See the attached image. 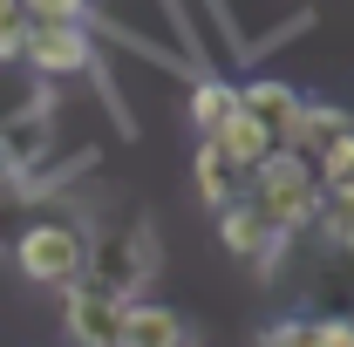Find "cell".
I'll use <instances>...</instances> for the list:
<instances>
[{
    "label": "cell",
    "instance_id": "6da1fadb",
    "mask_svg": "<svg viewBox=\"0 0 354 347\" xmlns=\"http://www.w3.org/2000/svg\"><path fill=\"white\" fill-rule=\"evenodd\" d=\"M252 212L279 232V238H293V232H313V218H320V177H313L307 157H293V150H272L259 171L245 177V191H239Z\"/></svg>",
    "mask_w": 354,
    "mask_h": 347
},
{
    "label": "cell",
    "instance_id": "7a4b0ae2",
    "mask_svg": "<svg viewBox=\"0 0 354 347\" xmlns=\"http://www.w3.org/2000/svg\"><path fill=\"white\" fill-rule=\"evenodd\" d=\"M14 265H21L35 286L68 293V286H82V272H88V232H82V225H68V218H41V225L21 232Z\"/></svg>",
    "mask_w": 354,
    "mask_h": 347
},
{
    "label": "cell",
    "instance_id": "3957f363",
    "mask_svg": "<svg viewBox=\"0 0 354 347\" xmlns=\"http://www.w3.org/2000/svg\"><path fill=\"white\" fill-rule=\"evenodd\" d=\"M123 320H130V300H116L88 279L62 293V327L75 347H123Z\"/></svg>",
    "mask_w": 354,
    "mask_h": 347
},
{
    "label": "cell",
    "instance_id": "277c9868",
    "mask_svg": "<svg viewBox=\"0 0 354 347\" xmlns=\"http://www.w3.org/2000/svg\"><path fill=\"white\" fill-rule=\"evenodd\" d=\"M21 68H28L35 82L88 75V28H28V41H21Z\"/></svg>",
    "mask_w": 354,
    "mask_h": 347
},
{
    "label": "cell",
    "instance_id": "5b68a950",
    "mask_svg": "<svg viewBox=\"0 0 354 347\" xmlns=\"http://www.w3.org/2000/svg\"><path fill=\"white\" fill-rule=\"evenodd\" d=\"M239 109H245V116L272 136V150H286V143H293V130H300L307 95H300V88H286V82H245V88H239Z\"/></svg>",
    "mask_w": 354,
    "mask_h": 347
},
{
    "label": "cell",
    "instance_id": "8992f818",
    "mask_svg": "<svg viewBox=\"0 0 354 347\" xmlns=\"http://www.w3.org/2000/svg\"><path fill=\"white\" fill-rule=\"evenodd\" d=\"M218 238H225V252H239V259H272V252L286 245V238H279V232H272L245 198H232V205L218 212Z\"/></svg>",
    "mask_w": 354,
    "mask_h": 347
},
{
    "label": "cell",
    "instance_id": "52a82bcc",
    "mask_svg": "<svg viewBox=\"0 0 354 347\" xmlns=\"http://www.w3.org/2000/svg\"><path fill=\"white\" fill-rule=\"evenodd\" d=\"M205 143H212V150H218V157H225V164H232L239 177H252L266 157H272V136H266L259 123L245 116V109H232V123H225L218 136H205Z\"/></svg>",
    "mask_w": 354,
    "mask_h": 347
},
{
    "label": "cell",
    "instance_id": "ba28073f",
    "mask_svg": "<svg viewBox=\"0 0 354 347\" xmlns=\"http://www.w3.org/2000/svg\"><path fill=\"white\" fill-rule=\"evenodd\" d=\"M123 347H191V327L177 320L171 306H143V300H130V320H123Z\"/></svg>",
    "mask_w": 354,
    "mask_h": 347
},
{
    "label": "cell",
    "instance_id": "9c48e42d",
    "mask_svg": "<svg viewBox=\"0 0 354 347\" xmlns=\"http://www.w3.org/2000/svg\"><path fill=\"white\" fill-rule=\"evenodd\" d=\"M232 109H239V82L232 75H198V88H191V123H198V136H218L232 123Z\"/></svg>",
    "mask_w": 354,
    "mask_h": 347
},
{
    "label": "cell",
    "instance_id": "30bf717a",
    "mask_svg": "<svg viewBox=\"0 0 354 347\" xmlns=\"http://www.w3.org/2000/svg\"><path fill=\"white\" fill-rule=\"evenodd\" d=\"M348 130H354V123L341 116V109H327V102H307V109H300V130H293V143H286V150L313 164L320 150H334V143H341Z\"/></svg>",
    "mask_w": 354,
    "mask_h": 347
},
{
    "label": "cell",
    "instance_id": "8fae6325",
    "mask_svg": "<svg viewBox=\"0 0 354 347\" xmlns=\"http://www.w3.org/2000/svg\"><path fill=\"white\" fill-rule=\"evenodd\" d=\"M191 184H198V198H205L212 212H225V205H232V198L245 191V177L232 171V164H225L212 143H198V157H191Z\"/></svg>",
    "mask_w": 354,
    "mask_h": 347
},
{
    "label": "cell",
    "instance_id": "7c38bea8",
    "mask_svg": "<svg viewBox=\"0 0 354 347\" xmlns=\"http://www.w3.org/2000/svg\"><path fill=\"white\" fill-rule=\"evenodd\" d=\"M28 28H88V0H21Z\"/></svg>",
    "mask_w": 354,
    "mask_h": 347
},
{
    "label": "cell",
    "instance_id": "4fadbf2b",
    "mask_svg": "<svg viewBox=\"0 0 354 347\" xmlns=\"http://www.w3.org/2000/svg\"><path fill=\"white\" fill-rule=\"evenodd\" d=\"M259 347H307V327H300V320H272L259 334Z\"/></svg>",
    "mask_w": 354,
    "mask_h": 347
},
{
    "label": "cell",
    "instance_id": "5bb4252c",
    "mask_svg": "<svg viewBox=\"0 0 354 347\" xmlns=\"http://www.w3.org/2000/svg\"><path fill=\"white\" fill-rule=\"evenodd\" d=\"M0 14H21V0H0Z\"/></svg>",
    "mask_w": 354,
    "mask_h": 347
}]
</instances>
